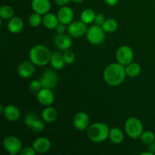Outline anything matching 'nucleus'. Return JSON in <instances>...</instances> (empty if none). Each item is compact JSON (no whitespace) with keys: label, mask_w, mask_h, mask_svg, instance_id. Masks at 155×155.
Listing matches in <instances>:
<instances>
[{"label":"nucleus","mask_w":155,"mask_h":155,"mask_svg":"<svg viewBox=\"0 0 155 155\" xmlns=\"http://www.w3.org/2000/svg\"><path fill=\"white\" fill-rule=\"evenodd\" d=\"M109 139L113 143L120 144L124 139V134L120 129L117 127H114L110 130Z\"/></svg>","instance_id":"5701e85b"},{"label":"nucleus","mask_w":155,"mask_h":155,"mask_svg":"<svg viewBox=\"0 0 155 155\" xmlns=\"http://www.w3.org/2000/svg\"><path fill=\"white\" fill-rule=\"evenodd\" d=\"M149 145V150L150 151H151V152L153 153V154H155V141L154 142H153L152 143H151Z\"/></svg>","instance_id":"e433bc0d"},{"label":"nucleus","mask_w":155,"mask_h":155,"mask_svg":"<svg viewBox=\"0 0 155 155\" xmlns=\"http://www.w3.org/2000/svg\"><path fill=\"white\" fill-rule=\"evenodd\" d=\"M125 70L127 76L130 77H136L140 74L141 67L138 63L131 62L127 66H125Z\"/></svg>","instance_id":"b1692460"},{"label":"nucleus","mask_w":155,"mask_h":155,"mask_svg":"<svg viewBox=\"0 0 155 155\" xmlns=\"http://www.w3.org/2000/svg\"><path fill=\"white\" fill-rule=\"evenodd\" d=\"M50 64L51 67L56 70H61L64 67L66 64L64 60L63 53H61L60 51H54L51 53V59H50Z\"/></svg>","instance_id":"aec40b11"},{"label":"nucleus","mask_w":155,"mask_h":155,"mask_svg":"<svg viewBox=\"0 0 155 155\" xmlns=\"http://www.w3.org/2000/svg\"><path fill=\"white\" fill-rule=\"evenodd\" d=\"M28 22H29V24H30L31 27H39V26L42 23V15H39V14L38 13H36V12L31 14V15H30V17H29Z\"/></svg>","instance_id":"c85d7f7f"},{"label":"nucleus","mask_w":155,"mask_h":155,"mask_svg":"<svg viewBox=\"0 0 155 155\" xmlns=\"http://www.w3.org/2000/svg\"><path fill=\"white\" fill-rule=\"evenodd\" d=\"M153 154L151 151H149V152H143V153H141V155H153Z\"/></svg>","instance_id":"4c0bfd02"},{"label":"nucleus","mask_w":155,"mask_h":155,"mask_svg":"<svg viewBox=\"0 0 155 155\" xmlns=\"http://www.w3.org/2000/svg\"><path fill=\"white\" fill-rule=\"evenodd\" d=\"M26 125L33 131L39 133L45 129V124L35 113H28L24 118Z\"/></svg>","instance_id":"6e6552de"},{"label":"nucleus","mask_w":155,"mask_h":155,"mask_svg":"<svg viewBox=\"0 0 155 155\" xmlns=\"http://www.w3.org/2000/svg\"><path fill=\"white\" fill-rule=\"evenodd\" d=\"M33 147L37 153L44 154L51 148V142L49 139L45 137L38 138L33 142Z\"/></svg>","instance_id":"a211bd4d"},{"label":"nucleus","mask_w":155,"mask_h":155,"mask_svg":"<svg viewBox=\"0 0 155 155\" xmlns=\"http://www.w3.org/2000/svg\"><path fill=\"white\" fill-rule=\"evenodd\" d=\"M124 130L129 137L137 139L140 137L143 132V126L139 119L136 117H130L125 122Z\"/></svg>","instance_id":"20e7f679"},{"label":"nucleus","mask_w":155,"mask_h":155,"mask_svg":"<svg viewBox=\"0 0 155 155\" xmlns=\"http://www.w3.org/2000/svg\"><path fill=\"white\" fill-rule=\"evenodd\" d=\"M31 7L34 12L45 15L51 8V2L49 0H32Z\"/></svg>","instance_id":"dca6fc26"},{"label":"nucleus","mask_w":155,"mask_h":155,"mask_svg":"<svg viewBox=\"0 0 155 155\" xmlns=\"http://www.w3.org/2000/svg\"><path fill=\"white\" fill-rule=\"evenodd\" d=\"M43 87H42L41 80H34L29 84V89L30 92H33V93H37Z\"/></svg>","instance_id":"c756f323"},{"label":"nucleus","mask_w":155,"mask_h":155,"mask_svg":"<svg viewBox=\"0 0 155 155\" xmlns=\"http://www.w3.org/2000/svg\"><path fill=\"white\" fill-rule=\"evenodd\" d=\"M51 53L43 45H34L29 53L30 60L36 66H45L50 62Z\"/></svg>","instance_id":"f03ea898"},{"label":"nucleus","mask_w":155,"mask_h":155,"mask_svg":"<svg viewBox=\"0 0 155 155\" xmlns=\"http://www.w3.org/2000/svg\"><path fill=\"white\" fill-rule=\"evenodd\" d=\"M66 30V24H62V23L60 22H59V24H58L57 27H56L55 28L56 32H57V33H58V34H63V33H65Z\"/></svg>","instance_id":"72a5a7b5"},{"label":"nucleus","mask_w":155,"mask_h":155,"mask_svg":"<svg viewBox=\"0 0 155 155\" xmlns=\"http://www.w3.org/2000/svg\"><path fill=\"white\" fill-rule=\"evenodd\" d=\"M71 1H73L75 3H82L83 2H84L85 0H71Z\"/></svg>","instance_id":"58836bf2"},{"label":"nucleus","mask_w":155,"mask_h":155,"mask_svg":"<svg viewBox=\"0 0 155 155\" xmlns=\"http://www.w3.org/2000/svg\"><path fill=\"white\" fill-rule=\"evenodd\" d=\"M38 101L43 106H50L54 101V95L51 89L42 88L36 93Z\"/></svg>","instance_id":"9b49d317"},{"label":"nucleus","mask_w":155,"mask_h":155,"mask_svg":"<svg viewBox=\"0 0 155 155\" xmlns=\"http://www.w3.org/2000/svg\"><path fill=\"white\" fill-rule=\"evenodd\" d=\"M87 31L86 24L80 20V21H72L68 24V32L71 36L74 38H79L84 36Z\"/></svg>","instance_id":"1a4fd4ad"},{"label":"nucleus","mask_w":155,"mask_h":155,"mask_svg":"<svg viewBox=\"0 0 155 155\" xmlns=\"http://www.w3.org/2000/svg\"><path fill=\"white\" fill-rule=\"evenodd\" d=\"M36 65L31 61H24L21 62L18 68V73L21 77L24 79H28L33 75L35 72Z\"/></svg>","instance_id":"f8f14e48"},{"label":"nucleus","mask_w":155,"mask_h":155,"mask_svg":"<svg viewBox=\"0 0 155 155\" xmlns=\"http://www.w3.org/2000/svg\"><path fill=\"white\" fill-rule=\"evenodd\" d=\"M105 18H104V16L102 15V14H97L96 16H95V21H94V23L95 24L98 26H101L103 24V23L105 21Z\"/></svg>","instance_id":"473e14b6"},{"label":"nucleus","mask_w":155,"mask_h":155,"mask_svg":"<svg viewBox=\"0 0 155 155\" xmlns=\"http://www.w3.org/2000/svg\"><path fill=\"white\" fill-rule=\"evenodd\" d=\"M57 16L59 22L68 25L74 20V11L68 6H61V8L58 12Z\"/></svg>","instance_id":"2eb2a0df"},{"label":"nucleus","mask_w":155,"mask_h":155,"mask_svg":"<svg viewBox=\"0 0 155 155\" xmlns=\"http://www.w3.org/2000/svg\"><path fill=\"white\" fill-rule=\"evenodd\" d=\"M24 28V22L22 19L18 17H13L9 20L8 24V29L12 33H18Z\"/></svg>","instance_id":"412c9836"},{"label":"nucleus","mask_w":155,"mask_h":155,"mask_svg":"<svg viewBox=\"0 0 155 155\" xmlns=\"http://www.w3.org/2000/svg\"><path fill=\"white\" fill-rule=\"evenodd\" d=\"M101 27L105 33H114L117 30L118 23L115 19L109 18L104 21V22L101 25Z\"/></svg>","instance_id":"a878e982"},{"label":"nucleus","mask_w":155,"mask_h":155,"mask_svg":"<svg viewBox=\"0 0 155 155\" xmlns=\"http://www.w3.org/2000/svg\"><path fill=\"white\" fill-rule=\"evenodd\" d=\"M86 36L88 42L92 45H100L105 39V32L101 26L95 24L87 29Z\"/></svg>","instance_id":"39448f33"},{"label":"nucleus","mask_w":155,"mask_h":155,"mask_svg":"<svg viewBox=\"0 0 155 155\" xmlns=\"http://www.w3.org/2000/svg\"><path fill=\"white\" fill-rule=\"evenodd\" d=\"M110 129L104 123H95L88 127L87 136L92 142L100 143L109 137Z\"/></svg>","instance_id":"7ed1b4c3"},{"label":"nucleus","mask_w":155,"mask_h":155,"mask_svg":"<svg viewBox=\"0 0 155 155\" xmlns=\"http://www.w3.org/2000/svg\"><path fill=\"white\" fill-rule=\"evenodd\" d=\"M4 110H5L4 106L0 105V112H1V114H3V112H4Z\"/></svg>","instance_id":"ea45409f"},{"label":"nucleus","mask_w":155,"mask_h":155,"mask_svg":"<svg viewBox=\"0 0 155 155\" xmlns=\"http://www.w3.org/2000/svg\"><path fill=\"white\" fill-rule=\"evenodd\" d=\"M3 147L5 150L11 155L20 154L22 149V142L15 136H8L3 139Z\"/></svg>","instance_id":"423d86ee"},{"label":"nucleus","mask_w":155,"mask_h":155,"mask_svg":"<svg viewBox=\"0 0 155 155\" xmlns=\"http://www.w3.org/2000/svg\"><path fill=\"white\" fill-rule=\"evenodd\" d=\"M125 66L120 63H112L106 67L103 73V78L105 83L110 86H118L125 80Z\"/></svg>","instance_id":"f257e3e1"},{"label":"nucleus","mask_w":155,"mask_h":155,"mask_svg":"<svg viewBox=\"0 0 155 155\" xmlns=\"http://www.w3.org/2000/svg\"><path fill=\"white\" fill-rule=\"evenodd\" d=\"M15 15L13 8L9 5H2L0 8V17L2 19L10 20Z\"/></svg>","instance_id":"bb28decb"},{"label":"nucleus","mask_w":155,"mask_h":155,"mask_svg":"<svg viewBox=\"0 0 155 155\" xmlns=\"http://www.w3.org/2000/svg\"><path fill=\"white\" fill-rule=\"evenodd\" d=\"M5 118L10 122H16L21 117V111L18 107L13 104H9L5 107L4 112L2 114Z\"/></svg>","instance_id":"f3484780"},{"label":"nucleus","mask_w":155,"mask_h":155,"mask_svg":"<svg viewBox=\"0 0 155 155\" xmlns=\"http://www.w3.org/2000/svg\"><path fill=\"white\" fill-rule=\"evenodd\" d=\"M71 0H54L56 4L59 6H65L70 2Z\"/></svg>","instance_id":"f704fd0d"},{"label":"nucleus","mask_w":155,"mask_h":155,"mask_svg":"<svg viewBox=\"0 0 155 155\" xmlns=\"http://www.w3.org/2000/svg\"><path fill=\"white\" fill-rule=\"evenodd\" d=\"M54 44L56 48L59 51H66L70 49V48L72 45V40L68 36L63 34H58V33L54 38Z\"/></svg>","instance_id":"4468645a"},{"label":"nucleus","mask_w":155,"mask_h":155,"mask_svg":"<svg viewBox=\"0 0 155 155\" xmlns=\"http://www.w3.org/2000/svg\"><path fill=\"white\" fill-rule=\"evenodd\" d=\"M95 16H96V14L92 9L86 8L81 12L80 20L86 24H89L94 22Z\"/></svg>","instance_id":"393cba45"},{"label":"nucleus","mask_w":155,"mask_h":155,"mask_svg":"<svg viewBox=\"0 0 155 155\" xmlns=\"http://www.w3.org/2000/svg\"><path fill=\"white\" fill-rule=\"evenodd\" d=\"M36 151H35V149L33 148V147H25V148H23L21 149V151H20V154L21 155H34L36 154Z\"/></svg>","instance_id":"2f4dec72"},{"label":"nucleus","mask_w":155,"mask_h":155,"mask_svg":"<svg viewBox=\"0 0 155 155\" xmlns=\"http://www.w3.org/2000/svg\"><path fill=\"white\" fill-rule=\"evenodd\" d=\"M64 60L66 64H71L75 61V54L72 51H70L69 49L66 50L63 52Z\"/></svg>","instance_id":"7c9ffc66"},{"label":"nucleus","mask_w":155,"mask_h":155,"mask_svg":"<svg viewBox=\"0 0 155 155\" xmlns=\"http://www.w3.org/2000/svg\"><path fill=\"white\" fill-rule=\"evenodd\" d=\"M74 127L79 131H83L89 127V117L86 112L80 111L74 117Z\"/></svg>","instance_id":"ddd939ff"},{"label":"nucleus","mask_w":155,"mask_h":155,"mask_svg":"<svg viewBox=\"0 0 155 155\" xmlns=\"http://www.w3.org/2000/svg\"><path fill=\"white\" fill-rule=\"evenodd\" d=\"M42 87L47 89H52L58 82V76L54 71L51 69L46 70L41 77Z\"/></svg>","instance_id":"9d476101"},{"label":"nucleus","mask_w":155,"mask_h":155,"mask_svg":"<svg viewBox=\"0 0 155 155\" xmlns=\"http://www.w3.org/2000/svg\"><path fill=\"white\" fill-rule=\"evenodd\" d=\"M42 24L45 28L48 30H54L59 24L58 18L57 15L52 13H47L43 15L42 18Z\"/></svg>","instance_id":"6ab92c4d"},{"label":"nucleus","mask_w":155,"mask_h":155,"mask_svg":"<svg viewBox=\"0 0 155 155\" xmlns=\"http://www.w3.org/2000/svg\"><path fill=\"white\" fill-rule=\"evenodd\" d=\"M104 2L109 6H114L118 3L119 0H104Z\"/></svg>","instance_id":"c9c22d12"},{"label":"nucleus","mask_w":155,"mask_h":155,"mask_svg":"<svg viewBox=\"0 0 155 155\" xmlns=\"http://www.w3.org/2000/svg\"><path fill=\"white\" fill-rule=\"evenodd\" d=\"M42 117L45 122L46 123H53L56 120L58 117V112L56 109L54 107L47 106L42 113Z\"/></svg>","instance_id":"4be33fe9"},{"label":"nucleus","mask_w":155,"mask_h":155,"mask_svg":"<svg viewBox=\"0 0 155 155\" xmlns=\"http://www.w3.org/2000/svg\"><path fill=\"white\" fill-rule=\"evenodd\" d=\"M116 58L118 63L124 66H127V64L133 62L134 52L131 47L128 45H122L117 51Z\"/></svg>","instance_id":"0eeeda50"},{"label":"nucleus","mask_w":155,"mask_h":155,"mask_svg":"<svg viewBox=\"0 0 155 155\" xmlns=\"http://www.w3.org/2000/svg\"><path fill=\"white\" fill-rule=\"evenodd\" d=\"M139 139L145 145H150L155 141V135L151 131H143Z\"/></svg>","instance_id":"cd10ccee"}]
</instances>
